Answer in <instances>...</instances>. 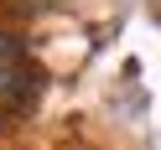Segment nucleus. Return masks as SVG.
<instances>
[{"mask_svg":"<svg viewBox=\"0 0 161 150\" xmlns=\"http://www.w3.org/2000/svg\"><path fill=\"white\" fill-rule=\"evenodd\" d=\"M31 93H36V73L26 62V47L11 31H0V114L5 109H21Z\"/></svg>","mask_w":161,"mask_h":150,"instance_id":"1","label":"nucleus"}]
</instances>
